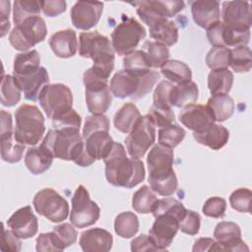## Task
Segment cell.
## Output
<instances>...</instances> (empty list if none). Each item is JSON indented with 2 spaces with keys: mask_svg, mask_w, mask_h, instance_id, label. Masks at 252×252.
Instances as JSON below:
<instances>
[{
  "mask_svg": "<svg viewBox=\"0 0 252 252\" xmlns=\"http://www.w3.org/2000/svg\"><path fill=\"white\" fill-rule=\"evenodd\" d=\"M103 161L106 180L113 186L130 189L145 179L143 161L137 158H128L125 148L120 143H113L110 153Z\"/></svg>",
  "mask_w": 252,
  "mask_h": 252,
  "instance_id": "cell-1",
  "label": "cell"
},
{
  "mask_svg": "<svg viewBox=\"0 0 252 252\" xmlns=\"http://www.w3.org/2000/svg\"><path fill=\"white\" fill-rule=\"evenodd\" d=\"M41 144L47 148L55 158L72 160L83 167L94 162L85 150V143L80 134V129H50Z\"/></svg>",
  "mask_w": 252,
  "mask_h": 252,
  "instance_id": "cell-2",
  "label": "cell"
},
{
  "mask_svg": "<svg viewBox=\"0 0 252 252\" xmlns=\"http://www.w3.org/2000/svg\"><path fill=\"white\" fill-rule=\"evenodd\" d=\"M173 157V150L160 144L155 145L148 154V180L152 190L160 196H171L178 186L172 167Z\"/></svg>",
  "mask_w": 252,
  "mask_h": 252,
  "instance_id": "cell-3",
  "label": "cell"
},
{
  "mask_svg": "<svg viewBox=\"0 0 252 252\" xmlns=\"http://www.w3.org/2000/svg\"><path fill=\"white\" fill-rule=\"evenodd\" d=\"M114 49L109 38L98 32H81L79 54L94 61L92 70L101 78H109L114 68Z\"/></svg>",
  "mask_w": 252,
  "mask_h": 252,
  "instance_id": "cell-4",
  "label": "cell"
},
{
  "mask_svg": "<svg viewBox=\"0 0 252 252\" xmlns=\"http://www.w3.org/2000/svg\"><path fill=\"white\" fill-rule=\"evenodd\" d=\"M159 73L150 70L146 73H134L127 70L116 72L110 80L109 90L111 94L117 98L131 97L139 99L146 96L154 88Z\"/></svg>",
  "mask_w": 252,
  "mask_h": 252,
  "instance_id": "cell-5",
  "label": "cell"
},
{
  "mask_svg": "<svg viewBox=\"0 0 252 252\" xmlns=\"http://www.w3.org/2000/svg\"><path fill=\"white\" fill-rule=\"evenodd\" d=\"M14 138L21 144L35 146L45 132L44 117L32 104H22L15 111Z\"/></svg>",
  "mask_w": 252,
  "mask_h": 252,
  "instance_id": "cell-6",
  "label": "cell"
},
{
  "mask_svg": "<svg viewBox=\"0 0 252 252\" xmlns=\"http://www.w3.org/2000/svg\"><path fill=\"white\" fill-rule=\"evenodd\" d=\"M85 85L86 104L92 114H103L111 105L112 97L107 84L108 80L96 75L92 68L85 71L83 76Z\"/></svg>",
  "mask_w": 252,
  "mask_h": 252,
  "instance_id": "cell-7",
  "label": "cell"
},
{
  "mask_svg": "<svg viewBox=\"0 0 252 252\" xmlns=\"http://www.w3.org/2000/svg\"><path fill=\"white\" fill-rule=\"evenodd\" d=\"M47 34L44 20L39 16L30 17L20 25L15 26L9 34L10 44L23 52L43 41Z\"/></svg>",
  "mask_w": 252,
  "mask_h": 252,
  "instance_id": "cell-8",
  "label": "cell"
},
{
  "mask_svg": "<svg viewBox=\"0 0 252 252\" xmlns=\"http://www.w3.org/2000/svg\"><path fill=\"white\" fill-rule=\"evenodd\" d=\"M146 35L145 28L135 18L123 17L111 33V44L118 55H127L135 50Z\"/></svg>",
  "mask_w": 252,
  "mask_h": 252,
  "instance_id": "cell-9",
  "label": "cell"
},
{
  "mask_svg": "<svg viewBox=\"0 0 252 252\" xmlns=\"http://www.w3.org/2000/svg\"><path fill=\"white\" fill-rule=\"evenodd\" d=\"M131 5L136 6L138 16L149 28L175 16L185 8L184 2L179 0L135 1Z\"/></svg>",
  "mask_w": 252,
  "mask_h": 252,
  "instance_id": "cell-10",
  "label": "cell"
},
{
  "mask_svg": "<svg viewBox=\"0 0 252 252\" xmlns=\"http://www.w3.org/2000/svg\"><path fill=\"white\" fill-rule=\"evenodd\" d=\"M37 100L47 118L53 119L72 108L73 94L69 87L64 84H47L41 90Z\"/></svg>",
  "mask_w": 252,
  "mask_h": 252,
  "instance_id": "cell-11",
  "label": "cell"
},
{
  "mask_svg": "<svg viewBox=\"0 0 252 252\" xmlns=\"http://www.w3.org/2000/svg\"><path fill=\"white\" fill-rule=\"evenodd\" d=\"M36 213L52 222H60L69 215V204L58 192L52 188H43L38 191L32 201Z\"/></svg>",
  "mask_w": 252,
  "mask_h": 252,
  "instance_id": "cell-12",
  "label": "cell"
},
{
  "mask_svg": "<svg viewBox=\"0 0 252 252\" xmlns=\"http://www.w3.org/2000/svg\"><path fill=\"white\" fill-rule=\"evenodd\" d=\"M151 117L141 115L135 126L125 138L126 150L131 158H141L156 140V128Z\"/></svg>",
  "mask_w": 252,
  "mask_h": 252,
  "instance_id": "cell-13",
  "label": "cell"
},
{
  "mask_svg": "<svg viewBox=\"0 0 252 252\" xmlns=\"http://www.w3.org/2000/svg\"><path fill=\"white\" fill-rule=\"evenodd\" d=\"M100 209L90 198V194L84 185H79L72 197V209L70 220L74 226L84 228L94 224L99 219Z\"/></svg>",
  "mask_w": 252,
  "mask_h": 252,
  "instance_id": "cell-14",
  "label": "cell"
},
{
  "mask_svg": "<svg viewBox=\"0 0 252 252\" xmlns=\"http://www.w3.org/2000/svg\"><path fill=\"white\" fill-rule=\"evenodd\" d=\"M207 37L213 46H247L250 41V30L231 27L219 21L207 30Z\"/></svg>",
  "mask_w": 252,
  "mask_h": 252,
  "instance_id": "cell-15",
  "label": "cell"
},
{
  "mask_svg": "<svg viewBox=\"0 0 252 252\" xmlns=\"http://www.w3.org/2000/svg\"><path fill=\"white\" fill-rule=\"evenodd\" d=\"M217 240L213 251H249L248 246L241 239V230L238 224L232 221H220L214 230Z\"/></svg>",
  "mask_w": 252,
  "mask_h": 252,
  "instance_id": "cell-16",
  "label": "cell"
},
{
  "mask_svg": "<svg viewBox=\"0 0 252 252\" xmlns=\"http://www.w3.org/2000/svg\"><path fill=\"white\" fill-rule=\"evenodd\" d=\"M1 158L4 161L19 162L25 151V145L19 143L14 138L12 115L10 112L1 110V130H0Z\"/></svg>",
  "mask_w": 252,
  "mask_h": 252,
  "instance_id": "cell-17",
  "label": "cell"
},
{
  "mask_svg": "<svg viewBox=\"0 0 252 252\" xmlns=\"http://www.w3.org/2000/svg\"><path fill=\"white\" fill-rule=\"evenodd\" d=\"M149 230V236L158 251L167 250L179 229V220L172 215H158Z\"/></svg>",
  "mask_w": 252,
  "mask_h": 252,
  "instance_id": "cell-18",
  "label": "cell"
},
{
  "mask_svg": "<svg viewBox=\"0 0 252 252\" xmlns=\"http://www.w3.org/2000/svg\"><path fill=\"white\" fill-rule=\"evenodd\" d=\"M103 3L97 1H78L71 9V21L75 28L88 31L100 20Z\"/></svg>",
  "mask_w": 252,
  "mask_h": 252,
  "instance_id": "cell-19",
  "label": "cell"
},
{
  "mask_svg": "<svg viewBox=\"0 0 252 252\" xmlns=\"http://www.w3.org/2000/svg\"><path fill=\"white\" fill-rule=\"evenodd\" d=\"M222 22L228 26L250 30L252 11L247 1H224L221 9Z\"/></svg>",
  "mask_w": 252,
  "mask_h": 252,
  "instance_id": "cell-20",
  "label": "cell"
},
{
  "mask_svg": "<svg viewBox=\"0 0 252 252\" xmlns=\"http://www.w3.org/2000/svg\"><path fill=\"white\" fill-rule=\"evenodd\" d=\"M7 225L21 239L34 236L38 230V220L31 206L17 210L7 220Z\"/></svg>",
  "mask_w": 252,
  "mask_h": 252,
  "instance_id": "cell-21",
  "label": "cell"
},
{
  "mask_svg": "<svg viewBox=\"0 0 252 252\" xmlns=\"http://www.w3.org/2000/svg\"><path fill=\"white\" fill-rule=\"evenodd\" d=\"M179 121L193 132L203 131L215 123V119L207 105L195 103L185 106L180 111Z\"/></svg>",
  "mask_w": 252,
  "mask_h": 252,
  "instance_id": "cell-22",
  "label": "cell"
},
{
  "mask_svg": "<svg viewBox=\"0 0 252 252\" xmlns=\"http://www.w3.org/2000/svg\"><path fill=\"white\" fill-rule=\"evenodd\" d=\"M191 13L197 26L208 30L220 21V2L216 0H198L191 3Z\"/></svg>",
  "mask_w": 252,
  "mask_h": 252,
  "instance_id": "cell-23",
  "label": "cell"
},
{
  "mask_svg": "<svg viewBox=\"0 0 252 252\" xmlns=\"http://www.w3.org/2000/svg\"><path fill=\"white\" fill-rule=\"evenodd\" d=\"M113 237L103 228H90L81 233L79 244L85 252H107L111 249Z\"/></svg>",
  "mask_w": 252,
  "mask_h": 252,
  "instance_id": "cell-24",
  "label": "cell"
},
{
  "mask_svg": "<svg viewBox=\"0 0 252 252\" xmlns=\"http://www.w3.org/2000/svg\"><path fill=\"white\" fill-rule=\"evenodd\" d=\"M17 85L29 100H36L44 86L49 84V76L44 67H41L29 75L13 76Z\"/></svg>",
  "mask_w": 252,
  "mask_h": 252,
  "instance_id": "cell-25",
  "label": "cell"
},
{
  "mask_svg": "<svg viewBox=\"0 0 252 252\" xmlns=\"http://www.w3.org/2000/svg\"><path fill=\"white\" fill-rule=\"evenodd\" d=\"M48 43L53 53L59 58L74 56L79 47L76 32L71 29L56 32L50 36Z\"/></svg>",
  "mask_w": 252,
  "mask_h": 252,
  "instance_id": "cell-26",
  "label": "cell"
},
{
  "mask_svg": "<svg viewBox=\"0 0 252 252\" xmlns=\"http://www.w3.org/2000/svg\"><path fill=\"white\" fill-rule=\"evenodd\" d=\"M85 150L94 161L104 159L110 153L113 140L107 131H95L84 139Z\"/></svg>",
  "mask_w": 252,
  "mask_h": 252,
  "instance_id": "cell-27",
  "label": "cell"
},
{
  "mask_svg": "<svg viewBox=\"0 0 252 252\" xmlns=\"http://www.w3.org/2000/svg\"><path fill=\"white\" fill-rule=\"evenodd\" d=\"M53 156L45 146L40 144L36 147H30L25 156L27 168L34 175L45 172L53 162Z\"/></svg>",
  "mask_w": 252,
  "mask_h": 252,
  "instance_id": "cell-28",
  "label": "cell"
},
{
  "mask_svg": "<svg viewBox=\"0 0 252 252\" xmlns=\"http://www.w3.org/2000/svg\"><path fill=\"white\" fill-rule=\"evenodd\" d=\"M193 137L197 143L204 145L211 150H220L228 141V130L220 125L213 123L207 129L200 132H193Z\"/></svg>",
  "mask_w": 252,
  "mask_h": 252,
  "instance_id": "cell-29",
  "label": "cell"
},
{
  "mask_svg": "<svg viewBox=\"0 0 252 252\" xmlns=\"http://www.w3.org/2000/svg\"><path fill=\"white\" fill-rule=\"evenodd\" d=\"M199 90L195 82L190 81L185 84L173 86L169 94L171 106L184 108L185 106L197 101Z\"/></svg>",
  "mask_w": 252,
  "mask_h": 252,
  "instance_id": "cell-30",
  "label": "cell"
},
{
  "mask_svg": "<svg viewBox=\"0 0 252 252\" xmlns=\"http://www.w3.org/2000/svg\"><path fill=\"white\" fill-rule=\"evenodd\" d=\"M215 121L223 122L229 119L234 112V101L228 94L212 95L207 102Z\"/></svg>",
  "mask_w": 252,
  "mask_h": 252,
  "instance_id": "cell-31",
  "label": "cell"
},
{
  "mask_svg": "<svg viewBox=\"0 0 252 252\" xmlns=\"http://www.w3.org/2000/svg\"><path fill=\"white\" fill-rule=\"evenodd\" d=\"M140 117L141 113L138 107L133 102H127L123 104L115 113L113 125L116 130L127 134L131 132Z\"/></svg>",
  "mask_w": 252,
  "mask_h": 252,
  "instance_id": "cell-32",
  "label": "cell"
},
{
  "mask_svg": "<svg viewBox=\"0 0 252 252\" xmlns=\"http://www.w3.org/2000/svg\"><path fill=\"white\" fill-rule=\"evenodd\" d=\"M150 36L165 46H172L178 40V28L173 21L164 20L149 28Z\"/></svg>",
  "mask_w": 252,
  "mask_h": 252,
  "instance_id": "cell-33",
  "label": "cell"
},
{
  "mask_svg": "<svg viewBox=\"0 0 252 252\" xmlns=\"http://www.w3.org/2000/svg\"><path fill=\"white\" fill-rule=\"evenodd\" d=\"M160 72L172 84H185L192 79V72L189 66L179 60H167L160 67Z\"/></svg>",
  "mask_w": 252,
  "mask_h": 252,
  "instance_id": "cell-34",
  "label": "cell"
},
{
  "mask_svg": "<svg viewBox=\"0 0 252 252\" xmlns=\"http://www.w3.org/2000/svg\"><path fill=\"white\" fill-rule=\"evenodd\" d=\"M40 56L36 50L16 54L13 65V76H25L40 68Z\"/></svg>",
  "mask_w": 252,
  "mask_h": 252,
  "instance_id": "cell-35",
  "label": "cell"
},
{
  "mask_svg": "<svg viewBox=\"0 0 252 252\" xmlns=\"http://www.w3.org/2000/svg\"><path fill=\"white\" fill-rule=\"evenodd\" d=\"M233 84V74L227 68L212 70L208 76V88L212 94H227Z\"/></svg>",
  "mask_w": 252,
  "mask_h": 252,
  "instance_id": "cell-36",
  "label": "cell"
},
{
  "mask_svg": "<svg viewBox=\"0 0 252 252\" xmlns=\"http://www.w3.org/2000/svg\"><path fill=\"white\" fill-rule=\"evenodd\" d=\"M114 230L122 238H131L139 230L138 217L132 212L120 213L114 220Z\"/></svg>",
  "mask_w": 252,
  "mask_h": 252,
  "instance_id": "cell-37",
  "label": "cell"
},
{
  "mask_svg": "<svg viewBox=\"0 0 252 252\" xmlns=\"http://www.w3.org/2000/svg\"><path fill=\"white\" fill-rule=\"evenodd\" d=\"M157 201L158 198L152 188L143 185L133 194L132 207L139 214H150L153 212Z\"/></svg>",
  "mask_w": 252,
  "mask_h": 252,
  "instance_id": "cell-38",
  "label": "cell"
},
{
  "mask_svg": "<svg viewBox=\"0 0 252 252\" xmlns=\"http://www.w3.org/2000/svg\"><path fill=\"white\" fill-rule=\"evenodd\" d=\"M143 51L147 55L151 68H160L169 58L168 47L157 41H145Z\"/></svg>",
  "mask_w": 252,
  "mask_h": 252,
  "instance_id": "cell-39",
  "label": "cell"
},
{
  "mask_svg": "<svg viewBox=\"0 0 252 252\" xmlns=\"http://www.w3.org/2000/svg\"><path fill=\"white\" fill-rule=\"evenodd\" d=\"M40 1L36 0H16L13 3V21L15 26L20 25L24 20L39 16Z\"/></svg>",
  "mask_w": 252,
  "mask_h": 252,
  "instance_id": "cell-40",
  "label": "cell"
},
{
  "mask_svg": "<svg viewBox=\"0 0 252 252\" xmlns=\"http://www.w3.org/2000/svg\"><path fill=\"white\" fill-rule=\"evenodd\" d=\"M22 91L11 75H3L1 80V103L4 106H14L21 99Z\"/></svg>",
  "mask_w": 252,
  "mask_h": 252,
  "instance_id": "cell-41",
  "label": "cell"
},
{
  "mask_svg": "<svg viewBox=\"0 0 252 252\" xmlns=\"http://www.w3.org/2000/svg\"><path fill=\"white\" fill-rule=\"evenodd\" d=\"M185 130L176 123H171L168 126L159 128L158 144L173 149L177 147L185 137Z\"/></svg>",
  "mask_w": 252,
  "mask_h": 252,
  "instance_id": "cell-42",
  "label": "cell"
},
{
  "mask_svg": "<svg viewBox=\"0 0 252 252\" xmlns=\"http://www.w3.org/2000/svg\"><path fill=\"white\" fill-rule=\"evenodd\" d=\"M230 67L234 72H249L252 67V55L248 46H239L230 49Z\"/></svg>",
  "mask_w": 252,
  "mask_h": 252,
  "instance_id": "cell-43",
  "label": "cell"
},
{
  "mask_svg": "<svg viewBox=\"0 0 252 252\" xmlns=\"http://www.w3.org/2000/svg\"><path fill=\"white\" fill-rule=\"evenodd\" d=\"M153 215L154 217H157L158 215H172L175 218L178 219L180 221L183 216L186 213V209L183 206V204L173 198H163V199H158L154 210H153Z\"/></svg>",
  "mask_w": 252,
  "mask_h": 252,
  "instance_id": "cell-44",
  "label": "cell"
},
{
  "mask_svg": "<svg viewBox=\"0 0 252 252\" xmlns=\"http://www.w3.org/2000/svg\"><path fill=\"white\" fill-rule=\"evenodd\" d=\"M230 49L224 46H213L206 55V64L212 70L225 69L230 65Z\"/></svg>",
  "mask_w": 252,
  "mask_h": 252,
  "instance_id": "cell-45",
  "label": "cell"
},
{
  "mask_svg": "<svg viewBox=\"0 0 252 252\" xmlns=\"http://www.w3.org/2000/svg\"><path fill=\"white\" fill-rule=\"evenodd\" d=\"M124 70L134 73H146L151 70L150 62L143 50H134L123 58Z\"/></svg>",
  "mask_w": 252,
  "mask_h": 252,
  "instance_id": "cell-46",
  "label": "cell"
},
{
  "mask_svg": "<svg viewBox=\"0 0 252 252\" xmlns=\"http://www.w3.org/2000/svg\"><path fill=\"white\" fill-rule=\"evenodd\" d=\"M252 192L247 188H238L234 190L229 196V203L232 209L240 213L251 212Z\"/></svg>",
  "mask_w": 252,
  "mask_h": 252,
  "instance_id": "cell-47",
  "label": "cell"
},
{
  "mask_svg": "<svg viewBox=\"0 0 252 252\" xmlns=\"http://www.w3.org/2000/svg\"><path fill=\"white\" fill-rule=\"evenodd\" d=\"M36 251L46 252V251H63L65 249L64 245L52 230L46 233H40L36 238Z\"/></svg>",
  "mask_w": 252,
  "mask_h": 252,
  "instance_id": "cell-48",
  "label": "cell"
},
{
  "mask_svg": "<svg viewBox=\"0 0 252 252\" xmlns=\"http://www.w3.org/2000/svg\"><path fill=\"white\" fill-rule=\"evenodd\" d=\"M109 131V119L103 114H93L86 118L83 128V139L95 131Z\"/></svg>",
  "mask_w": 252,
  "mask_h": 252,
  "instance_id": "cell-49",
  "label": "cell"
},
{
  "mask_svg": "<svg viewBox=\"0 0 252 252\" xmlns=\"http://www.w3.org/2000/svg\"><path fill=\"white\" fill-rule=\"evenodd\" d=\"M148 115L151 117L155 126L159 128L170 125L175 118L171 107H159L156 105L151 106Z\"/></svg>",
  "mask_w": 252,
  "mask_h": 252,
  "instance_id": "cell-50",
  "label": "cell"
},
{
  "mask_svg": "<svg viewBox=\"0 0 252 252\" xmlns=\"http://www.w3.org/2000/svg\"><path fill=\"white\" fill-rule=\"evenodd\" d=\"M52 120V125L54 129L60 128H76L80 129L81 126V116L73 109H69L58 116L54 117Z\"/></svg>",
  "mask_w": 252,
  "mask_h": 252,
  "instance_id": "cell-51",
  "label": "cell"
},
{
  "mask_svg": "<svg viewBox=\"0 0 252 252\" xmlns=\"http://www.w3.org/2000/svg\"><path fill=\"white\" fill-rule=\"evenodd\" d=\"M225 210L226 201L220 197L209 198L202 208V212L205 216L214 219L223 218L225 215Z\"/></svg>",
  "mask_w": 252,
  "mask_h": 252,
  "instance_id": "cell-52",
  "label": "cell"
},
{
  "mask_svg": "<svg viewBox=\"0 0 252 252\" xmlns=\"http://www.w3.org/2000/svg\"><path fill=\"white\" fill-rule=\"evenodd\" d=\"M201 218L200 215L194 211L186 210L185 215L179 221V229L186 234L196 235L200 230Z\"/></svg>",
  "mask_w": 252,
  "mask_h": 252,
  "instance_id": "cell-53",
  "label": "cell"
},
{
  "mask_svg": "<svg viewBox=\"0 0 252 252\" xmlns=\"http://www.w3.org/2000/svg\"><path fill=\"white\" fill-rule=\"evenodd\" d=\"M174 85L169 81H161L154 92L153 105L159 107H172L169 101V94Z\"/></svg>",
  "mask_w": 252,
  "mask_h": 252,
  "instance_id": "cell-54",
  "label": "cell"
},
{
  "mask_svg": "<svg viewBox=\"0 0 252 252\" xmlns=\"http://www.w3.org/2000/svg\"><path fill=\"white\" fill-rule=\"evenodd\" d=\"M52 230L56 233L65 248L74 244L77 241L78 232L74 227L73 223L63 222L59 225L54 226Z\"/></svg>",
  "mask_w": 252,
  "mask_h": 252,
  "instance_id": "cell-55",
  "label": "cell"
},
{
  "mask_svg": "<svg viewBox=\"0 0 252 252\" xmlns=\"http://www.w3.org/2000/svg\"><path fill=\"white\" fill-rule=\"evenodd\" d=\"M66 2L64 0H46L40 1V7L43 14L47 17H56L66 10Z\"/></svg>",
  "mask_w": 252,
  "mask_h": 252,
  "instance_id": "cell-56",
  "label": "cell"
},
{
  "mask_svg": "<svg viewBox=\"0 0 252 252\" xmlns=\"http://www.w3.org/2000/svg\"><path fill=\"white\" fill-rule=\"evenodd\" d=\"M2 245L1 249L3 251H20L22 248L21 238H19L12 230H7L2 228Z\"/></svg>",
  "mask_w": 252,
  "mask_h": 252,
  "instance_id": "cell-57",
  "label": "cell"
},
{
  "mask_svg": "<svg viewBox=\"0 0 252 252\" xmlns=\"http://www.w3.org/2000/svg\"><path fill=\"white\" fill-rule=\"evenodd\" d=\"M131 250L134 252L158 251L149 235L141 234L131 241Z\"/></svg>",
  "mask_w": 252,
  "mask_h": 252,
  "instance_id": "cell-58",
  "label": "cell"
},
{
  "mask_svg": "<svg viewBox=\"0 0 252 252\" xmlns=\"http://www.w3.org/2000/svg\"><path fill=\"white\" fill-rule=\"evenodd\" d=\"M0 15H1V36H4L10 29V22H9L10 1L2 0L0 2Z\"/></svg>",
  "mask_w": 252,
  "mask_h": 252,
  "instance_id": "cell-59",
  "label": "cell"
},
{
  "mask_svg": "<svg viewBox=\"0 0 252 252\" xmlns=\"http://www.w3.org/2000/svg\"><path fill=\"white\" fill-rule=\"evenodd\" d=\"M215 240L213 238H199L195 241L193 246V251H213L215 245Z\"/></svg>",
  "mask_w": 252,
  "mask_h": 252,
  "instance_id": "cell-60",
  "label": "cell"
}]
</instances>
